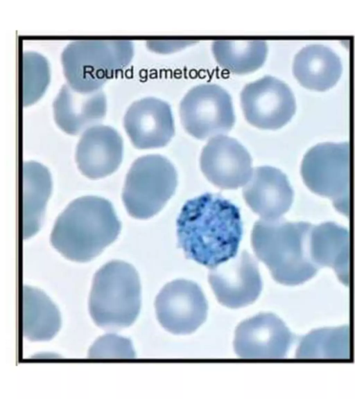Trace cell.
<instances>
[{
    "label": "cell",
    "instance_id": "1",
    "mask_svg": "<svg viewBox=\"0 0 355 399\" xmlns=\"http://www.w3.org/2000/svg\"><path fill=\"white\" fill-rule=\"evenodd\" d=\"M176 227L178 245L186 258L210 269L237 254L243 236L239 207L219 193L187 200Z\"/></svg>",
    "mask_w": 355,
    "mask_h": 399
},
{
    "label": "cell",
    "instance_id": "2",
    "mask_svg": "<svg viewBox=\"0 0 355 399\" xmlns=\"http://www.w3.org/2000/svg\"><path fill=\"white\" fill-rule=\"evenodd\" d=\"M121 228L110 201L98 196H83L71 202L59 215L51 242L65 258L87 262L116 240Z\"/></svg>",
    "mask_w": 355,
    "mask_h": 399
},
{
    "label": "cell",
    "instance_id": "3",
    "mask_svg": "<svg viewBox=\"0 0 355 399\" xmlns=\"http://www.w3.org/2000/svg\"><path fill=\"white\" fill-rule=\"evenodd\" d=\"M313 224L284 218L255 222L251 245L277 282L296 285L314 276L319 267L312 260L310 236Z\"/></svg>",
    "mask_w": 355,
    "mask_h": 399
},
{
    "label": "cell",
    "instance_id": "4",
    "mask_svg": "<svg viewBox=\"0 0 355 399\" xmlns=\"http://www.w3.org/2000/svg\"><path fill=\"white\" fill-rule=\"evenodd\" d=\"M141 304L140 280L132 265L112 260L96 272L89 310L97 326L106 329L128 327L137 319Z\"/></svg>",
    "mask_w": 355,
    "mask_h": 399
},
{
    "label": "cell",
    "instance_id": "5",
    "mask_svg": "<svg viewBox=\"0 0 355 399\" xmlns=\"http://www.w3.org/2000/svg\"><path fill=\"white\" fill-rule=\"evenodd\" d=\"M134 54L128 39H79L63 49L61 61L67 83L79 91L101 89L117 71L126 66Z\"/></svg>",
    "mask_w": 355,
    "mask_h": 399
},
{
    "label": "cell",
    "instance_id": "6",
    "mask_svg": "<svg viewBox=\"0 0 355 399\" xmlns=\"http://www.w3.org/2000/svg\"><path fill=\"white\" fill-rule=\"evenodd\" d=\"M351 148L349 142H324L311 148L301 164L307 188L327 198L341 214L350 213Z\"/></svg>",
    "mask_w": 355,
    "mask_h": 399
},
{
    "label": "cell",
    "instance_id": "7",
    "mask_svg": "<svg viewBox=\"0 0 355 399\" xmlns=\"http://www.w3.org/2000/svg\"><path fill=\"white\" fill-rule=\"evenodd\" d=\"M178 173L173 163L159 154L137 159L125 178L122 199L128 213L137 219L157 214L174 194Z\"/></svg>",
    "mask_w": 355,
    "mask_h": 399
},
{
    "label": "cell",
    "instance_id": "8",
    "mask_svg": "<svg viewBox=\"0 0 355 399\" xmlns=\"http://www.w3.org/2000/svg\"><path fill=\"white\" fill-rule=\"evenodd\" d=\"M184 130L198 139L227 133L235 123L229 93L216 84H200L191 88L180 104Z\"/></svg>",
    "mask_w": 355,
    "mask_h": 399
},
{
    "label": "cell",
    "instance_id": "9",
    "mask_svg": "<svg viewBox=\"0 0 355 399\" xmlns=\"http://www.w3.org/2000/svg\"><path fill=\"white\" fill-rule=\"evenodd\" d=\"M241 104L247 121L263 130L282 127L296 109L295 96L290 87L270 76L247 84L241 92Z\"/></svg>",
    "mask_w": 355,
    "mask_h": 399
},
{
    "label": "cell",
    "instance_id": "10",
    "mask_svg": "<svg viewBox=\"0 0 355 399\" xmlns=\"http://www.w3.org/2000/svg\"><path fill=\"white\" fill-rule=\"evenodd\" d=\"M157 318L167 331L190 334L206 320L208 304L200 286L193 281L176 279L166 284L155 302Z\"/></svg>",
    "mask_w": 355,
    "mask_h": 399
},
{
    "label": "cell",
    "instance_id": "11",
    "mask_svg": "<svg viewBox=\"0 0 355 399\" xmlns=\"http://www.w3.org/2000/svg\"><path fill=\"white\" fill-rule=\"evenodd\" d=\"M293 341L294 335L280 318L261 312L238 325L234 348L243 359H282Z\"/></svg>",
    "mask_w": 355,
    "mask_h": 399
},
{
    "label": "cell",
    "instance_id": "12",
    "mask_svg": "<svg viewBox=\"0 0 355 399\" xmlns=\"http://www.w3.org/2000/svg\"><path fill=\"white\" fill-rule=\"evenodd\" d=\"M209 282L218 301L230 308L252 303L262 290L257 263L245 250L211 269Z\"/></svg>",
    "mask_w": 355,
    "mask_h": 399
},
{
    "label": "cell",
    "instance_id": "13",
    "mask_svg": "<svg viewBox=\"0 0 355 399\" xmlns=\"http://www.w3.org/2000/svg\"><path fill=\"white\" fill-rule=\"evenodd\" d=\"M206 178L221 189H236L252 175V158L245 148L234 138L220 135L204 146L200 157Z\"/></svg>",
    "mask_w": 355,
    "mask_h": 399
},
{
    "label": "cell",
    "instance_id": "14",
    "mask_svg": "<svg viewBox=\"0 0 355 399\" xmlns=\"http://www.w3.org/2000/svg\"><path fill=\"white\" fill-rule=\"evenodd\" d=\"M123 126L132 144L139 149L164 147L175 134L171 106L155 97L133 102L125 113Z\"/></svg>",
    "mask_w": 355,
    "mask_h": 399
},
{
    "label": "cell",
    "instance_id": "15",
    "mask_svg": "<svg viewBox=\"0 0 355 399\" xmlns=\"http://www.w3.org/2000/svg\"><path fill=\"white\" fill-rule=\"evenodd\" d=\"M123 154V140L112 127L96 125L82 134L76 150V161L81 172L96 179L113 173Z\"/></svg>",
    "mask_w": 355,
    "mask_h": 399
},
{
    "label": "cell",
    "instance_id": "16",
    "mask_svg": "<svg viewBox=\"0 0 355 399\" xmlns=\"http://www.w3.org/2000/svg\"><path fill=\"white\" fill-rule=\"evenodd\" d=\"M243 196L248 206L262 219L280 218L291 208L294 192L287 176L272 166L254 169Z\"/></svg>",
    "mask_w": 355,
    "mask_h": 399
},
{
    "label": "cell",
    "instance_id": "17",
    "mask_svg": "<svg viewBox=\"0 0 355 399\" xmlns=\"http://www.w3.org/2000/svg\"><path fill=\"white\" fill-rule=\"evenodd\" d=\"M53 109L55 123L60 128L75 135L104 118L106 96L101 89L79 91L66 83L54 98Z\"/></svg>",
    "mask_w": 355,
    "mask_h": 399
},
{
    "label": "cell",
    "instance_id": "18",
    "mask_svg": "<svg viewBox=\"0 0 355 399\" xmlns=\"http://www.w3.org/2000/svg\"><path fill=\"white\" fill-rule=\"evenodd\" d=\"M349 232L334 222L313 225L310 251L313 262L319 268L334 269L338 278L345 285L349 283Z\"/></svg>",
    "mask_w": 355,
    "mask_h": 399
},
{
    "label": "cell",
    "instance_id": "19",
    "mask_svg": "<svg viewBox=\"0 0 355 399\" xmlns=\"http://www.w3.org/2000/svg\"><path fill=\"white\" fill-rule=\"evenodd\" d=\"M342 71L339 55L331 48L320 43L306 45L293 59L295 77L309 89L318 91L329 89L339 80Z\"/></svg>",
    "mask_w": 355,
    "mask_h": 399
},
{
    "label": "cell",
    "instance_id": "20",
    "mask_svg": "<svg viewBox=\"0 0 355 399\" xmlns=\"http://www.w3.org/2000/svg\"><path fill=\"white\" fill-rule=\"evenodd\" d=\"M49 170L36 161L23 165V234L35 235L42 225L46 203L52 191Z\"/></svg>",
    "mask_w": 355,
    "mask_h": 399
},
{
    "label": "cell",
    "instance_id": "21",
    "mask_svg": "<svg viewBox=\"0 0 355 399\" xmlns=\"http://www.w3.org/2000/svg\"><path fill=\"white\" fill-rule=\"evenodd\" d=\"M61 326L57 306L42 290L31 286L23 287V334L31 341L53 338Z\"/></svg>",
    "mask_w": 355,
    "mask_h": 399
},
{
    "label": "cell",
    "instance_id": "22",
    "mask_svg": "<svg viewBox=\"0 0 355 399\" xmlns=\"http://www.w3.org/2000/svg\"><path fill=\"white\" fill-rule=\"evenodd\" d=\"M211 48L218 64L236 74L256 71L263 64L268 53L264 40L218 39Z\"/></svg>",
    "mask_w": 355,
    "mask_h": 399
},
{
    "label": "cell",
    "instance_id": "23",
    "mask_svg": "<svg viewBox=\"0 0 355 399\" xmlns=\"http://www.w3.org/2000/svg\"><path fill=\"white\" fill-rule=\"evenodd\" d=\"M299 359H349L350 333L347 326L314 330L304 336L296 351Z\"/></svg>",
    "mask_w": 355,
    "mask_h": 399
},
{
    "label": "cell",
    "instance_id": "24",
    "mask_svg": "<svg viewBox=\"0 0 355 399\" xmlns=\"http://www.w3.org/2000/svg\"><path fill=\"white\" fill-rule=\"evenodd\" d=\"M22 103L29 105L44 93L50 81V66L46 58L32 51L22 53Z\"/></svg>",
    "mask_w": 355,
    "mask_h": 399
},
{
    "label": "cell",
    "instance_id": "25",
    "mask_svg": "<svg viewBox=\"0 0 355 399\" xmlns=\"http://www.w3.org/2000/svg\"><path fill=\"white\" fill-rule=\"evenodd\" d=\"M90 357H125L135 356L131 342L115 335H106L99 338L91 347Z\"/></svg>",
    "mask_w": 355,
    "mask_h": 399
}]
</instances>
